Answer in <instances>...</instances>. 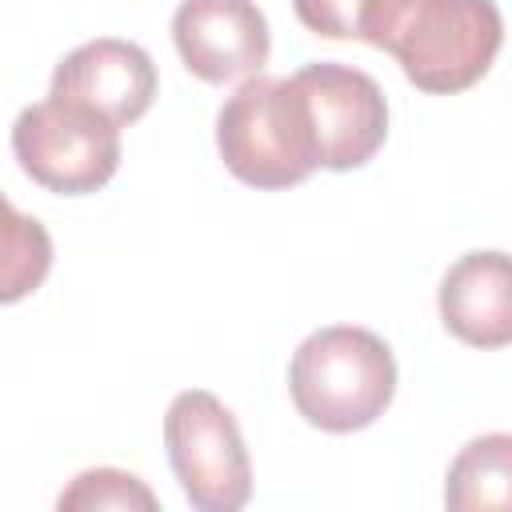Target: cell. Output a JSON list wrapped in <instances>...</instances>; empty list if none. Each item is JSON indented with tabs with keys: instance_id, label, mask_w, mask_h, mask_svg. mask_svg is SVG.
Returning a JSON list of instances; mask_svg holds the SVG:
<instances>
[{
	"instance_id": "obj_1",
	"label": "cell",
	"mask_w": 512,
	"mask_h": 512,
	"mask_svg": "<svg viewBox=\"0 0 512 512\" xmlns=\"http://www.w3.org/2000/svg\"><path fill=\"white\" fill-rule=\"evenodd\" d=\"M432 96L472 88L496 60L504 16L496 0H364L360 32Z\"/></svg>"
},
{
	"instance_id": "obj_2",
	"label": "cell",
	"mask_w": 512,
	"mask_h": 512,
	"mask_svg": "<svg viewBox=\"0 0 512 512\" xmlns=\"http://www.w3.org/2000/svg\"><path fill=\"white\" fill-rule=\"evenodd\" d=\"M288 392L296 412L324 432L368 428L396 392L392 348L356 324L320 328L292 352Z\"/></svg>"
},
{
	"instance_id": "obj_3",
	"label": "cell",
	"mask_w": 512,
	"mask_h": 512,
	"mask_svg": "<svg viewBox=\"0 0 512 512\" xmlns=\"http://www.w3.org/2000/svg\"><path fill=\"white\" fill-rule=\"evenodd\" d=\"M216 148L228 172L252 188H292L320 168L308 104L292 76H248L216 116Z\"/></svg>"
},
{
	"instance_id": "obj_4",
	"label": "cell",
	"mask_w": 512,
	"mask_h": 512,
	"mask_svg": "<svg viewBox=\"0 0 512 512\" xmlns=\"http://www.w3.org/2000/svg\"><path fill=\"white\" fill-rule=\"evenodd\" d=\"M12 152L20 168L60 196L104 188L120 168V128L100 112L52 96L28 104L12 124Z\"/></svg>"
},
{
	"instance_id": "obj_5",
	"label": "cell",
	"mask_w": 512,
	"mask_h": 512,
	"mask_svg": "<svg viewBox=\"0 0 512 512\" xmlns=\"http://www.w3.org/2000/svg\"><path fill=\"white\" fill-rule=\"evenodd\" d=\"M168 464L200 512H236L252 496V464L236 416L204 388H188L164 416Z\"/></svg>"
},
{
	"instance_id": "obj_6",
	"label": "cell",
	"mask_w": 512,
	"mask_h": 512,
	"mask_svg": "<svg viewBox=\"0 0 512 512\" xmlns=\"http://www.w3.org/2000/svg\"><path fill=\"white\" fill-rule=\"evenodd\" d=\"M308 104L316 164L344 172L368 164L388 136V100L380 84L352 64H304L292 72Z\"/></svg>"
},
{
	"instance_id": "obj_7",
	"label": "cell",
	"mask_w": 512,
	"mask_h": 512,
	"mask_svg": "<svg viewBox=\"0 0 512 512\" xmlns=\"http://www.w3.org/2000/svg\"><path fill=\"white\" fill-rule=\"evenodd\" d=\"M172 40L184 68L204 84L260 76L272 48L268 20L256 0H180Z\"/></svg>"
},
{
	"instance_id": "obj_8",
	"label": "cell",
	"mask_w": 512,
	"mask_h": 512,
	"mask_svg": "<svg viewBox=\"0 0 512 512\" xmlns=\"http://www.w3.org/2000/svg\"><path fill=\"white\" fill-rule=\"evenodd\" d=\"M52 96L76 100L116 128L140 120L156 96V64L152 56L116 36H96L72 48L52 72Z\"/></svg>"
},
{
	"instance_id": "obj_9",
	"label": "cell",
	"mask_w": 512,
	"mask_h": 512,
	"mask_svg": "<svg viewBox=\"0 0 512 512\" xmlns=\"http://www.w3.org/2000/svg\"><path fill=\"white\" fill-rule=\"evenodd\" d=\"M440 316L452 336L476 348L512 340V268L504 252H468L440 280Z\"/></svg>"
},
{
	"instance_id": "obj_10",
	"label": "cell",
	"mask_w": 512,
	"mask_h": 512,
	"mask_svg": "<svg viewBox=\"0 0 512 512\" xmlns=\"http://www.w3.org/2000/svg\"><path fill=\"white\" fill-rule=\"evenodd\" d=\"M508 480H512V436L492 432L460 448V456L448 468L444 500L448 508L472 512V508H508Z\"/></svg>"
},
{
	"instance_id": "obj_11",
	"label": "cell",
	"mask_w": 512,
	"mask_h": 512,
	"mask_svg": "<svg viewBox=\"0 0 512 512\" xmlns=\"http://www.w3.org/2000/svg\"><path fill=\"white\" fill-rule=\"evenodd\" d=\"M52 268V236L36 216H24L0 192V304L32 296Z\"/></svg>"
},
{
	"instance_id": "obj_12",
	"label": "cell",
	"mask_w": 512,
	"mask_h": 512,
	"mask_svg": "<svg viewBox=\"0 0 512 512\" xmlns=\"http://www.w3.org/2000/svg\"><path fill=\"white\" fill-rule=\"evenodd\" d=\"M60 508H144L152 512L156 508V496L152 488L132 476V472H120V468H88L80 472L56 500Z\"/></svg>"
},
{
	"instance_id": "obj_13",
	"label": "cell",
	"mask_w": 512,
	"mask_h": 512,
	"mask_svg": "<svg viewBox=\"0 0 512 512\" xmlns=\"http://www.w3.org/2000/svg\"><path fill=\"white\" fill-rule=\"evenodd\" d=\"M300 24L328 40H352L360 32L364 0H292Z\"/></svg>"
}]
</instances>
